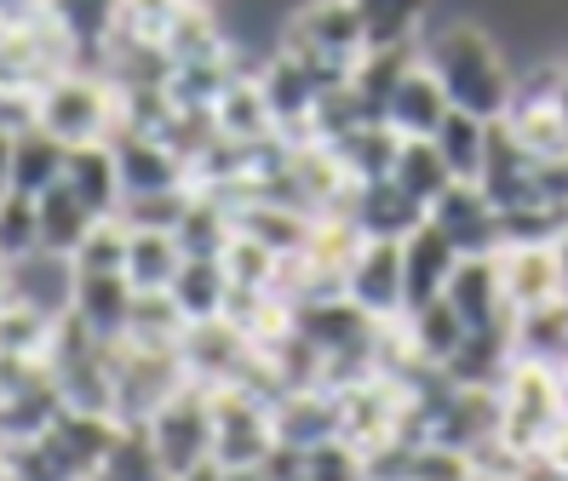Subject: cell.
Listing matches in <instances>:
<instances>
[{
  "label": "cell",
  "instance_id": "f6af8a7d",
  "mask_svg": "<svg viewBox=\"0 0 568 481\" xmlns=\"http://www.w3.org/2000/svg\"><path fill=\"white\" fill-rule=\"evenodd\" d=\"M551 103H557L562 132H568V52H562V58H551Z\"/></svg>",
  "mask_w": 568,
  "mask_h": 481
},
{
  "label": "cell",
  "instance_id": "60d3db41",
  "mask_svg": "<svg viewBox=\"0 0 568 481\" xmlns=\"http://www.w3.org/2000/svg\"><path fill=\"white\" fill-rule=\"evenodd\" d=\"M70 264H75V275H121V264H126V229L115 218L92 224V235L70 253Z\"/></svg>",
  "mask_w": 568,
  "mask_h": 481
},
{
  "label": "cell",
  "instance_id": "8992f818",
  "mask_svg": "<svg viewBox=\"0 0 568 481\" xmlns=\"http://www.w3.org/2000/svg\"><path fill=\"white\" fill-rule=\"evenodd\" d=\"M144 436L155 447L161 475H184L195 464H207L213 459V401H207V390L184 378V385L144 419Z\"/></svg>",
  "mask_w": 568,
  "mask_h": 481
},
{
  "label": "cell",
  "instance_id": "3957f363",
  "mask_svg": "<svg viewBox=\"0 0 568 481\" xmlns=\"http://www.w3.org/2000/svg\"><path fill=\"white\" fill-rule=\"evenodd\" d=\"M562 424H568L562 372L534 367V361H511V372L499 378V441L517 447L523 459H534V453H551Z\"/></svg>",
  "mask_w": 568,
  "mask_h": 481
},
{
  "label": "cell",
  "instance_id": "f546056e",
  "mask_svg": "<svg viewBox=\"0 0 568 481\" xmlns=\"http://www.w3.org/2000/svg\"><path fill=\"white\" fill-rule=\"evenodd\" d=\"M419 63V47H367L362 58H356V69H351V92L367 103V115H385V103H390V92L403 86V75Z\"/></svg>",
  "mask_w": 568,
  "mask_h": 481
},
{
  "label": "cell",
  "instance_id": "5b68a950",
  "mask_svg": "<svg viewBox=\"0 0 568 481\" xmlns=\"http://www.w3.org/2000/svg\"><path fill=\"white\" fill-rule=\"evenodd\" d=\"M110 385H115V424H144L150 412L184 385L179 344H110Z\"/></svg>",
  "mask_w": 568,
  "mask_h": 481
},
{
  "label": "cell",
  "instance_id": "ba28073f",
  "mask_svg": "<svg viewBox=\"0 0 568 481\" xmlns=\"http://www.w3.org/2000/svg\"><path fill=\"white\" fill-rule=\"evenodd\" d=\"M276 47L298 52V58H316V63L356 69V58L367 52V34H362V18L351 0H305V7L287 12Z\"/></svg>",
  "mask_w": 568,
  "mask_h": 481
},
{
  "label": "cell",
  "instance_id": "f35d334b",
  "mask_svg": "<svg viewBox=\"0 0 568 481\" xmlns=\"http://www.w3.org/2000/svg\"><path fill=\"white\" fill-rule=\"evenodd\" d=\"M184 332V316L173 309L166 293H132V321H126V338L132 344H179Z\"/></svg>",
  "mask_w": 568,
  "mask_h": 481
},
{
  "label": "cell",
  "instance_id": "cb8c5ba5",
  "mask_svg": "<svg viewBox=\"0 0 568 481\" xmlns=\"http://www.w3.org/2000/svg\"><path fill=\"white\" fill-rule=\"evenodd\" d=\"M63 150L52 132H41V126H29V132H18L12 137V166H7V195H47L58 178H63Z\"/></svg>",
  "mask_w": 568,
  "mask_h": 481
},
{
  "label": "cell",
  "instance_id": "603a6c76",
  "mask_svg": "<svg viewBox=\"0 0 568 481\" xmlns=\"http://www.w3.org/2000/svg\"><path fill=\"white\" fill-rule=\"evenodd\" d=\"M63 190L81 195L92 206V218H115V206H121V172H115L110 144H81V150L63 155Z\"/></svg>",
  "mask_w": 568,
  "mask_h": 481
},
{
  "label": "cell",
  "instance_id": "4fadbf2b",
  "mask_svg": "<svg viewBox=\"0 0 568 481\" xmlns=\"http://www.w3.org/2000/svg\"><path fill=\"white\" fill-rule=\"evenodd\" d=\"M339 213L356 224L362 240H408L419 224H425V206L390 178H374V184H351Z\"/></svg>",
  "mask_w": 568,
  "mask_h": 481
},
{
  "label": "cell",
  "instance_id": "7402d4cb",
  "mask_svg": "<svg viewBox=\"0 0 568 481\" xmlns=\"http://www.w3.org/2000/svg\"><path fill=\"white\" fill-rule=\"evenodd\" d=\"M333 161H339V172L351 184H374V178H390V161L396 150H403V137H396L385 121H362L351 126L345 137H333V144H322Z\"/></svg>",
  "mask_w": 568,
  "mask_h": 481
},
{
  "label": "cell",
  "instance_id": "8d00e7d4",
  "mask_svg": "<svg viewBox=\"0 0 568 481\" xmlns=\"http://www.w3.org/2000/svg\"><path fill=\"white\" fill-rule=\"evenodd\" d=\"M184 206H190V184L184 190H161V195H126L115 206V224L121 229H161V235H173V224L184 218Z\"/></svg>",
  "mask_w": 568,
  "mask_h": 481
},
{
  "label": "cell",
  "instance_id": "9c48e42d",
  "mask_svg": "<svg viewBox=\"0 0 568 481\" xmlns=\"http://www.w3.org/2000/svg\"><path fill=\"white\" fill-rule=\"evenodd\" d=\"M179 361H184V378L202 390H219V385H242V372L258 361L253 338L236 327V321H190L179 332Z\"/></svg>",
  "mask_w": 568,
  "mask_h": 481
},
{
  "label": "cell",
  "instance_id": "6da1fadb",
  "mask_svg": "<svg viewBox=\"0 0 568 481\" xmlns=\"http://www.w3.org/2000/svg\"><path fill=\"white\" fill-rule=\"evenodd\" d=\"M419 63L437 75L448 110H465V115H477V121H506L517 75H511L506 52H499V41H494L483 23L454 18V23L425 29Z\"/></svg>",
  "mask_w": 568,
  "mask_h": 481
},
{
  "label": "cell",
  "instance_id": "ab89813d",
  "mask_svg": "<svg viewBox=\"0 0 568 481\" xmlns=\"http://www.w3.org/2000/svg\"><path fill=\"white\" fill-rule=\"evenodd\" d=\"M224 275H230V287H264V293H271V282H276V253L271 247H258V240L253 235H242L236 229V240H230V247H224Z\"/></svg>",
  "mask_w": 568,
  "mask_h": 481
},
{
  "label": "cell",
  "instance_id": "ffe728a7",
  "mask_svg": "<svg viewBox=\"0 0 568 481\" xmlns=\"http://www.w3.org/2000/svg\"><path fill=\"white\" fill-rule=\"evenodd\" d=\"M511 356L534 361V367H551V372L568 367V293L540 304V309L511 316Z\"/></svg>",
  "mask_w": 568,
  "mask_h": 481
},
{
  "label": "cell",
  "instance_id": "83f0119b",
  "mask_svg": "<svg viewBox=\"0 0 568 481\" xmlns=\"http://www.w3.org/2000/svg\"><path fill=\"white\" fill-rule=\"evenodd\" d=\"M184 253H179V240L173 235H161V229H126V287L132 293H166L173 287V275H179Z\"/></svg>",
  "mask_w": 568,
  "mask_h": 481
},
{
  "label": "cell",
  "instance_id": "52a82bcc",
  "mask_svg": "<svg viewBox=\"0 0 568 481\" xmlns=\"http://www.w3.org/2000/svg\"><path fill=\"white\" fill-rule=\"evenodd\" d=\"M213 401V464L224 470H258L276 447V430H271V401L242 390V385H219L207 390Z\"/></svg>",
  "mask_w": 568,
  "mask_h": 481
},
{
  "label": "cell",
  "instance_id": "484cf974",
  "mask_svg": "<svg viewBox=\"0 0 568 481\" xmlns=\"http://www.w3.org/2000/svg\"><path fill=\"white\" fill-rule=\"evenodd\" d=\"M213 126H219V137H230V144H253V137H271V132H276L271 103H264L253 69H242V75L219 92V103H213Z\"/></svg>",
  "mask_w": 568,
  "mask_h": 481
},
{
  "label": "cell",
  "instance_id": "7c38bea8",
  "mask_svg": "<svg viewBox=\"0 0 568 481\" xmlns=\"http://www.w3.org/2000/svg\"><path fill=\"white\" fill-rule=\"evenodd\" d=\"M110 155H115V172H121V201H126V195L184 190V184H190V166L166 150L161 137H150V132L115 126V132H110Z\"/></svg>",
  "mask_w": 568,
  "mask_h": 481
},
{
  "label": "cell",
  "instance_id": "e575fe53",
  "mask_svg": "<svg viewBox=\"0 0 568 481\" xmlns=\"http://www.w3.org/2000/svg\"><path fill=\"white\" fill-rule=\"evenodd\" d=\"M92 481H166L161 464H155V447H150L144 424H121L115 430L110 453H104V464L92 470Z\"/></svg>",
  "mask_w": 568,
  "mask_h": 481
},
{
  "label": "cell",
  "instance_id": "d4e9b609",
  "mask_svg": "<svg viewBox=\"0 0 568 481\" xmlns=\"http://www.w3.org/2000/svg\"><path fill=\"white\" fill-rule=\"evenodd\" d=\"M173 240H179L184 258H224V247L236 240V213H230L219 195L190 190V206H184V218L173 224Z\"/></svg>",
  "mask_w": 568,
  "mask_h": 481
},
{
  "label": "cell",
  "instance_id": "b9f144b4",
  "mask_svg": "<svg viewBox=\"0 0 568 481\" xmlns=\"http://www.w3.org/2000/svg\"><path fill=\"white\" fill-rule=\"evenodd\" d=\"M305 481H367V464L351 441H327L305 453Z\"/></svg>",
  "mask_w": 568,
  "mask_h": 481
},
{
  "label": "cell",
  "instance_id": "f1b7e54d",
  "mask_svg": "<svg viewBox=\"0 0 568 481\" xmlns=\"http://www.w3.org/2000/svg\"><path fill=\"white\" fill-rule=\"evenodd\" d=\"M367 47H419L430 23V0H351Z\"/></svg>",
  "mask_w": 568,
  "mask_h": 481
},
{
  "label": "cell",
  "instance_id": "277c9868",
  "mask_svg": "<svg viewBox=\"0 0 568 481\" xmlns=\"http://www.w3.org/2000/svg\"><path fill=\"white\" fill-rule=\"evenodd\" d=\"M115 121H121L115 86L104 75H87V69H58V75L41 81V92H36V126L52 132L63 150L110 144Z\"/></svg>",
  "mask_w": 568,
  "mask_h": 481
},
{
  "label": "cell",
  "instance_id": "c3c4849f",
  "mask_svg": "<svg viewBox=\"0 0 568 481\" xmlns=\"http://www.w3.org/2000/svg\"><path fill=\"white\" fill-rule=\"evenodd\" d=\"M551 253H557V275H562V293H568V229L551 240Z\"/></svg>",
  "mask_w": 568,
  "mask_h": 481
},
{
  "label": "cell",
  "instance_id": "ee69618b",
  "mask_svg": "<svg viewBox=\"0 0 568 481\" xmlns=\"http://www.w3.org/2000/svg\"><path fill=\"white\" fill-rule=\"evenodd\" d=\"M517 481H568V470L551 459V453H534L528 464H523V475Z\"/></svg>",
  "mask_w": 568,
  "mask_h": 481
},
{
  "label": "cell",
  "instance_id": "f907efd6",
  "mask_svg": "<svg viewBox=\"0 0 568 481\" xmlns=\"http://www.w3.org/2000/svg\"><path fill=\"white\" fill-rule=\"evenodd\" d=\"M562 390H568V367H562Z\"/></svg>",
  "mask_w": 568,
  "mask_h": 481
},
{
  "label": "cell",
  "instance_id": "4316f807",
  "mask_svg": "<svg viewBox=\"0 0 568 481\" xmlns=\"http://www.w3.org/2000/svg\"><path fill=\"white\" fill-rule=\"evenodd\" d=\"M166 298H173V309L190 321H219L224 316V298H230V275L219 258H184L173 287H166Z\"/></svg>",
  "mask_w": 568,
  "mask_h": 481
},
{
  "label": "cell",
  "instance_id": "bcb514c9",
  "mask_svg": "<svg viewBox=\"0 0 568 481\" xmlns=\"http://www.w3.org/2000/svg\"><path fill=\"white\" fill-rule=\"evenodd\" d=\"M166 481H230V470L207 459V464H195V470H184V475H166Z\"/></svg>",
  "mask_w": 568,
  "mask_h": 481
},
{
  "label": "cell",
  "instance_id": "ac0fdd59",
  "mask_svg": "<svg viewBox=\"0 0 568 481\" xmlns=\"http://www.w3.org/2000/svg\"><path fill=\"white\" fill-rule=\"evenodd\" d=\"M70 316H75L92 338L121 344V338H126V321H132V287H126V275H75Z\"/></svg>",
  "mask_w": 568,
  "mask_h": 481
},
{
  "label": "cell",
  "instance_id": "d6a6232c",
  "mask_svg": "<svg viewBox=\"0 0 568 481\" xmlns=\"http://www.w3.org/2000/svg\"><path fill=\"white\" fill-rule=\"evenodd\" d=\"M403 327H408L414 356H419V361H430V367H443V361L459 350V338L471 332V327H465V321L454 316V304H448V298H437V304L414 309V316H403Z\"/></svg>",
  "mask_w": 568,
  "mask_h": 481
},
{
  "label": "cell",
  "instance_id": "4dcf8cb0",
  "mask_svg": "<svg viewBox=\"0 0 568 481\" xmlns=\"http://www.w3.org/2000/svg\"><path fill=\"white\" fill-rule=\"evenodd\" d=\"M488 126H494V121H477V115H465V110H448L443 126L430 132V144H437V155H443V166H448L454 184H477L483 155H488Z\"/></svg>",
  "mask_w": 568,
  "mask_h": 481
},
{
  "label": "cell",
  "instance_id": "74e56055",
  "mask_svg": "<svg viewBox=\"0 0 568 481\" xmlns=\"http://www.w3.org/2000/svg\"><path fill=\"white\" fill-rule=\"evenodd\" d=\"M47 338H52V321L29 304H0V356H41L47 361Z\"/></svg>",
  "mask_w": 568,
  "mask_h": 481
},
{
  "label": "cell",
  "instance_id": "9a60e30c",
  "mask_svg": "<svg viewBox=\"0 0 568 481\" xmlns=\"http://www.w3.org/2000/svg\"><path fill=\"white\" fill-rule=\"evenodd\" d=\"M271 430L276 447H293V453H316V447L339 441V396L311 385V390H287L271 407Z\"/></svg>",
  "mask_w": 568,
  "mask_h": 481
},
{
  "label": "cell",
  "instance_id": "8fae6325",
  "mask_svg": "<svg viewBox=\"0 0 568 481\" xmlns=\"http://www.w3.org/2000/svg\"><path fill=\"white\" fill-rule=\"evenodd\" d=\"M345 298L374 321H403V240H362L345 264Z\"/></svg>",
  "mask_w": 568,
  "mask_h": 481
},
{
  "label": "cell",
  "instance_id": "7bdbcfd3",
  "mask_svg": "<svg viewBox=\"0 0 568 481\" xmlns=\"http://www.w3.org/2000/svg\"><path fill=\"white\" fill-rule=\"evenodd\" d=\"M36 92L41 86H7L0 81V137H18L36 126Z\"/></svg>",
  "mask_w": 568,
  "mask_h": 481
},
{
  "label": "cell",
  "instance_id": "30bf717a",
  "mask_svg": "<svg viewBox=\"0 0 568 481\" xmlns=\"http://www.w3.org/2000/svg\"><path fill=\"white\" fill-rule=\"evenodd\" d=\"M425 224L443 240H454L459 258H494L499 253V213L477 184H448L425 206Z\"/></svg>",
  "mask_w": 568,
  "mask_h": 481
},
{
  "label": "cell",
  "instance_id": "7a4b0ae2",
  "mask_svg": "<svg viewBox=\"0 0 568 481\" xmlns=\"http://www.w3.org/2000/svg\"><path fill=\"white\" fill-rule=\"evenodd\" d=\"M115 430L121 424L104 419V412L63 407L41 436H29L18 447H0V481H92V470L110 453Z\"/></svg>",
  "mask_w": 568,
  "mask_h": 481
},
{
  "label": "cell",
  "instance_id": "681fc988",
  "mask_svg": "<svg viewBox=\"0 0 568 481\" xmlns=\"http://www.w3.org/2000/svg\"><path fill=\"white\" fill-rule=\"evenodd\" d=\"M551 459L568 470V424H562V430H557V441H551Z\"/></svg>",
  "mask_w": 568,
  "mask_h": 481
},
{
  "label": "cell",
  "instance_id": "836d02e7",
  "mask_svg": "<svg viewBox=\"0 0 568 481\" xmlns=\"http://www.w3.org/2000/svg\"><path fill=\"white\" fill-rule=\"evenodd\" d=\"M390 184H403L419 206H430L454 178H448V166H443L430 137H403V150H396V161H390Z\"/></svg>",
  "mask_w": 568,
  "mask_h": 481
},
{
  "label": "cell",
  "instance_id": "e0dca14e",
  "mask_svg": "<svg viewBox=\"0 0 568 481\" xmlns=\"http://www.w3.org/2000/svg\"><path fill=\"white\" fill-rule=\"evenodd\" d=\"M494 269H499V293H506L511 316L562 298V275H557V253L551 247H499Z\"/></svg>",
  "mask_w": 568,
  "mask_h": 481
},
{
  "label": "cell",
  "instance_id": "d6986e66",
  "mask_svg": "<svg viewBox=\"0 0 568 481\" xmlns=\"http://www.w3.org/2000/svg\"><path fill=\"white\" fill-rule=\"evenodd\" d=\"M443 298L454 304V316L465 327H511V304H506V293H499L494 258H459Z\"/></svg>",
  "mask_w": 568,
  "mask_h": 481
},
{
  "label": "cell",
  "instance_id": "7dc6e473",
  "mask_svg": "<svg viewBox=\"0 0 568 481\" xmlns=\"http://www.w3.org/2000/svg\"><path fill=\"white\" fill-rule=\"evenodd\" d=\"M36 7H47V0H0V23H12V18H29Z\"/></svg>",
  "mask_w": 568,
  "mask_h": 481
},
{
  "label": "cell",
  "instance_id": "5bb4252c",
  "mask_svg": "<svg viewBox=\"0 0 568 481\" xmlns=\"http://www.w3.org/2000/svg\"><path fill=\"white\" fill-rule=\"evenodd\" d=\"M0 282H7V298L12 304H29V309H41L47 321L58 316H70V293H75V264L63 258V253H29L18 264L0 269Z\"/></svg>",
  "mask_w": 568,
  "mask_h": 481
},
{
  "label": "cell",
  "instance_id": "d590c367",
  "mask_svg": "<svg viewBox=\"0 0 568 481\" xmlns=\"http://www.w3.org/2000/svg\"><path fill=\"white\" fill-rule=\"evenodd\" d=\"M41 253V213L29 195H0V269Z\"/></svg>",
  "mask_w": 568,
  "mask_h": 481
},
{
  "label": "cell",
  "instance_id": "44dd1931",
  "mask_svg": "<svg viewBox=\"0 0 568 481\" xmlns=\"http://www.w3.org/2000/svg\"><path fill=\"white\" fill-rule=\"evenodd\" d=\"M443 115H448V98H443V86H437V75H430L425 63H414L408 75H403V86L390 92V103H385V126L396 132V137H430L443 126Z\"/></svg>",
  "mask_w": 568,
  "mask_h": 481
},
{
  "label": "cell",
  "instance_id": "2e32d148",
  "mask_svg": "<svg viewBox=\"0 0 568 481\" xmlns=\"http://www.w3.org/2000/svg\"><path fill=\"white\" fill-rule=\"evenodd\" d=\"M454 269H459L454 240H443L430 224H419L403 240V316H414V309H425V304H437L448 293V282H454Z\"/></svg>",
  "mask_w": 568,
  "mask_h": 481
},
{
  "label": "cell",
  "instance_id": "1f68e13d",
  "mask_svg": "<svg viewBox=\"0 0 568 481\" xmlns=\"http://www.w3.org/2000/svg\"><path fill=\"white\" fill-rule=\"evenodd\" d=\"M36 213H41V247L47 253H63V258H70L81 240L92 235V224H104V218H92V206L81 195L63 190V178L47 195H36Z\"/></svg>",
  "mask_w": 568,
  "mask_h": 481
}]
</instances>
